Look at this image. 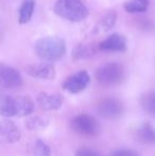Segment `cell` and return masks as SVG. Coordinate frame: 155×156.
Returning a JSON list of instances; mask_svg holds the SVG:
<instances>
[{
	"label": "cell",
	"instance_id": "1",
	"mask_svg": "<svg viewBox=\"0 0 155 156\" xmlns=\"http://www.w3.org/2000/svg\"><path fill=\"white\" fill-rule=\"evenodd\" d=\"M34 102L27 96H3L0 98V115L5 118L28 117L34 112Z\"/></svg>",
	"mask_w": 155,
	"mask_h": 156
},
{
	"label": "cell",
	"instance_id": "2",
	"mask_svg": "<svg viewBox=\"0 0 155 156\" xmlns=\"http://www.w3.org/2000/svg\"><path fill=\"white\" fill-rule=\"evenodd\" d=\"M35 53L48 62H54L62 58L66 53V44L64 39L58 36H46L36 41Z\"/></svg>",
	"mask_w": 155,
	"mask_h": 156
},
{
	"label": "cell",
	"instance_id": "3",
	"mask_svg": "<svg viewBox=\"0 0 155 156\" xmlns=\"http://www.w3.org/2000/svg\"><path fill=\"white\" fill-rule=\"evenodd\" d=\"M53 10L58 17L69 21H81L88 16V9L81 0H58Z\"/></svg>",
	"mask_w": 155,
	"mask_h": 156
},
{
	"label": "cell",
	"instance_id": "4",
	"mask_svg": "<svg viewBox=\"0 0 155 156\" xmlns=\"http://www.w3.org/2000/svg\"><path fill=\"white\" fill-rule=\"evenodd\" d=\"M95 78L100 84L114 86L121 84L125 79V69L119 63L111 62L101 65L95 72Z\"/></svg>",
	"mask_w": 155,
	"mask_h": 156
},
{
	"label": "cell",
	"instance_id": "5",
	"mask_svg": "<svg viewBox=\"0 0 155 156\" xmlns=\"http://www.w3.org/2000/svg\"><path fill=\"white\" fill-rule=\"evenodd\" d=\"M70 126L73 132L87 137H96L100 134V124L98 121L88 114H80L72 118Z\"/></svg>",
	"mask_w": 155,
	"mask_h": 156
},
{
	"label": "cell",
	"instance_id": "6",
	"mask_svg": "<svg viewBox=\"0 0 155 156\" xmlns=\"http://www.w3.org/2000/svg\"><path fill=\"white\" fill-rule=\"evenodd\" d=\"M98 115L104 119L114 120L120 118L124 113V105L119 99L104 98L101 99L96 105Z\"/></svg>",
	"mask_w": 155,
	"mask_h": 156
},
{
	"label": "cell",
	"instance_id": "7",
	"mask_svg": "<svg viewBox=\"0 0 155 156\" xmlns=\"http://www.w3.org/2000/svg\"><path fill=\"white\" fill-rule=\"evenodd\" d=\"M23 84L20 72L12 66L0 63V87L1 88H17Z\"/></svg>",
	"mask_w": 155,
	"mask_h": 156
},
{
	"label": "cell",
	"instance_id": "8",
	"mask_svg": "<svg viewBox=\"0 0 155 156\" xmlns=\"http://www.w3.org/2000/svg\"><path fill=\"white\" fill-rule=\"evenodd\" d=\"M90 82V76L86 70H81L68 76L63 82V88L70 94H79L86 89Z\"/></svg>",
	"mask_w": 155,
	"mask_h": 156
},
{
	"label": "cell",
	"instance_id": "9",
	"mask_svg": "<svg viewBox=\"0 0 155 156\" xmlns=\"http://www.w3.org/2000/svg\"><path fill=\"white\" fill-rule=\"evenodd\" d=\"M28 76L39 80H54L56 76L55 68L50 63H34L29 64L25 68Z\"/></svg>",
	"mask_w": 155,
	"mask_h": 156
},
{
	"label": "cell",
	"instance_id": "10",
	"mask_svg": "<svg viewBox=\"0 0 155 156\" xmlns=\"http://www.w3.org/2000/svg\"><path fill=\"white\" fill-rule=\"evenodd\" d=\"M38 107L44 112L56 111L61 108L64 103V97L61 94H47L41 93L36 98Z\"/></svg>",
	"mask_w": 155,
	"mask_h": 156
},
{
	"label": "cell",
	"instance_id": "11",
	"mask_svg": "<svg viewBox=\"0 0 155 156\" xmlns=\"http://www.w3.org/2000/svg\"><path fill=\"white\" fill-rule=\"evenodd\" d=\"M21 138V133L17 125L10 120L0 121V142L15 144Z\"/></svg>",
	"mask_w": 155,
	"mask_h": 156
},
{
	"label": "cell",
	"instance_id": "12",
	"mask_svg": "<svg viewBox=\"0 0 155 156\" xmlns=\"http://www.w3.org/2000/svg\"><path fill=\"white\" fill-rule=\"evenodd\" d=\"M99 50L107 52H123L126 50V41L124 36L120 34H112L106 37L98 46Z\"/></svg>",
	"mask_w": 155,
	"mask_h": 156
},
{
	"label": "cell",
	"instance_id": "13",
	"mask_svg": "<svg viewBox=\"0 0 155 156\" xmlns=\"http://www.w3.org/2000/svg\"><path fill=\"white\" fill-rule=\"evenodd\" d=\"M137 139L147 144H155V129L149 122H143L137 129Z\"/></svg>",
	"mask_w": 155,
	"mask_h": 156
},
{
	"label": "cell",
	"instance_id": "14",
	"mask_svg": "<svg viewBox=\"0 0 155 156\" xmlns=\"http://www.w3.org/2000/svg\"><path fill=\"white\" fill-rule=\"evenodd\" d=\"M116 19H117V13L114 10L108 11L98 21L97 26L95 28L96 33L108 32L110 30H112L114 28L115 23H116Z\"/></svg>",
	"mask_w": 155,
	"mask_h": 156
},
{
	"label": "cell",
	"instance_id": "15",
	"mask_svg": "<svg viewBox=\"0 0 155 156\" xmlns=\"http://www.w3.org/2000/svg\"><path fill=\"white\" fill-rule=\"evenodd\" d=\"M49 118L43 115H35L30 116L26 119L25 126L29 131H41L45 129L49 125Z\"/></svg>",
	"mask_w": 155,
	"mask_h": 156
},
{
	"label": "cell",
	"instance_id": "16",
	"mask_svg": "<svg viewBox=\"0 0 155 156\" xmlns=\"http://www.w3.org/2000/svg\"><path fill=\"white\" fill-rule=\"evenodd\" d=\"M35 9V0H23L19 9V23L26 25L31 20Z\"/></svg>",
	"mask_w": 155,
	"mask_h": 156
},
{
	"label": "cell",
	"instance_id": "17",
	"mask_svg": "<svg viewBox=\"0 0 155 156\" xmlns=\"http://www.w3.org/2000/svg\"><path fill=\"white\" fill-rule=\"evenodd\" d=\"M96 53V48L93 45H85L81 44L73 48L72 50V58L75 61L86 60L90 58Z\"/></svg>",
	"mask_w": 155,
	"mask_h": 156
},
{
	"label": "cell",
	"instance_id": "18",
	"mask_svg": "<svg viewBox=\"0 0 155 156\" xmlns=\"http://www.w3.org/2000/svg\"><path fill=\"white\" fill-rule=\"evenodd\" d=\"M140 105L147 115L155 117V90L143 94L140 97Z\"/></svg>",
	"mask_w": 155,
	"mask_h": 156
},
{
	"label": "cell",
	"instance_id": "19",
	"mask_svg": "<svg viewBox=\"0 0 155 156\" xmlns=\"http://www.w3.org/2000/svg\"><path fill=\"white\" fill-rule=\"evenodd\" d=\"M30 154L32 156H51V149L41 139H36L30 146Z\"/></svg>",
	"mask_w": 155,
	"mask_h": 156
},
{
	"label": "cell",
	"instance_id": "20",
	"mask_svg": "<svg viewBox=\"0 0 155 156\" xmlns=\"http://www.w3.org/2000/svg\"><path fill=\"white\" fill-rule=\"evenodd\" d=\"M149 0H130L124 3V10L128 13H143L149 8Z\"/></svg>",
	"mask_w": 155,
	"mask_h": 156
},
{
	"label": "cell",
	"instance_id": "21",
	"mask_svg": "<svg viewBox=\"0 0 155 156\" xmlns=\"http://www.w3.org/2000/svg\"><path fill=\"white\" fill-rule=\"evenodd\" d=\"M75 156H101V155L96 150H93V149L87 148V147H82V148L78 149Z\"/></svg>",
	"mask_w": 155,
	"mask_h": 156
},
{
	"label": "cell",
	"instance_id": "22",
	"mask_svg": "<svg viewBox=\"0 0 155 156\" xmlns=\"http://www.w3.org/2000/svg\"><path fill=\"white\" fill-rule=\"evenodd\" d=\"M111 156H140L136 151L131 150V149H121V150H117L112 153Z\"/></svg>",
	"mask_w": 155,
	"mask_h": 156
}]
</instances>
